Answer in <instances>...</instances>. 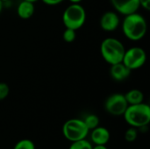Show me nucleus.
Here are the masks:
<instances>
[{"label":"nucleus","mask_w":150,"mask_h":149,"mask_svg":"<svg viewBox=\"0 0 150 149\" xmlns=\"http://www.w3.org/2000/svg\"><path fill=\"white\" fill-rule=\"evenodd\" d=\"M148 24L145 18L138 13L126 15L122 22V32L127 39L138 41L143 39L147 33Z\"/></svg>","instance_id":"1"},{"label":"nucleus","mask_w":150,"mask_h":149,"mask_svg":"<svg viewBox=\"0 0 150 149\" xmlns=\"http://www.w3.org/2000/svg\"><path fill=\"white\" fill-rule=\"evenodd\" d=\"M123 116L126 122L132 127L140 128L149 126L150 122L149 105L144 103L128 105Z\"/></svg>","instance_id":"2"},{"label":"nucleus","mask_w":150,"mask_h":149,"mask_svg":"<svg viewBox=\"0 0 150 149\" xmlns=\"http://www.w3.org/2000/svg\"><path fill=\"white\" fill-rule=\"evenodd\" d=\"M126 48L122 42L115 38H106L100 45L103 59L110 65L122 62Z\"/></svg>","instance_id":"3"},{"label":"nucleus","mask_w":150,"mask_h":149,"mask_svg":"<svg viewBox=\"0 0 150 149\" xmlns=\"http://www.w3.org/2000/svg\"><path fill=\"white\" fill-rule=\"evenodd\" d=\"M86 21V11L80 4H71L62 13V23L66 28L80 29Z\"/></svg>","instance_id":"4"},{"label":"nucleus","mask_w":150,"mask_h":149,"mask_svg":"<svg viewBox=\"0 0 150 149\" xmlns=\"http://www.w3.org/2000/svg\"><path fill=\"white\" fill-rule=\"evenodd\" d=\"M89 131L90 130L85 126L83 120L79 119H69L62 126L63 136L71 142L85 139Z\"/></svg>","instance_id":"5"},{"label":"nucleus","mask_w":150,"mask_h":149,"mask_svg":"<svg viewBox=\"0 0 150 149\" xmlns=\"http://www.w3.org/2000/svg\"><path fill=\"white\" fill-rule=\"evenodd\" d=\"M147 61V54L142 47H132L126 49L122 62L131 70L142 68Z\"/></svg>","instance_id":"6"},{"label":"nucleus","mask_w":150,"mask_h":149,"mask_svg":"<svg viewBox=\"0 0 150 149\" xmlns=\"http://www.w3.org/2000/svg\"><path fill=\"white\" fill-rule=\"evenodd\" d=\"M128 104L125 96L120 93H114L109 96L105 103V111L112 116H121L126 112Z\"/></svg>","instance_id":"7"},{"label":"nucleus","mask_w":150,"mask_h":149,"mask_svg":"<svg viewBox=\"0 0 150 149\" xmlns=\"http://www.w3.org/2000/svg\"><path fill=\"white\" fill-rule=\"evenodd\" d=\"M120 23V17L116 11H108L103 13V15L100 18L99 25L103 31L105 32H114L118 29Z\"/></svg>","instance_id":"8"},{"label":"nucleus","mask_w":150,"mask_h":149,"mask_svg":"<svg viewBox=\"0 0 150 149\" xmlns=\"http://www.w3.org/2000/svg\"><path fill=\"white\" fill-rule=\"evenodd\" d=\"M111 4L116 12L123 16L137 12L140 8L139 0H111Z\"/></svg>","instance_id":"9"},{"label":"nucleus","mask_w":150,"mask_h":149,"mask_svg":"<svg viewBox=\"0 0 150 149\" xmlns=\"http://www.w3.org/2000/svg\"><path fill=\"white\" fill-rule=\"evenodd\" d=\"M131 72L132 70L129 69L123 62L111 65L110 68L111 77L117 82H122L127 80L130 76Z\"/></svg>","instance_id":"10"},{"label":"nucleus","mask_w":150,"mask_h":149,"mask_svg":"<svg viewBox=\"0 0 150 149\" xmlns=\"http://www.w3.org/2000/svg\"><path fill=\"white\" fill-rule=\"evenodd\" d=\"M91 139L95 145H105L110 140V132L105 127L98 126L91 130Z\"/></svg>","instance_id":"11"},{"label":"nucleus","mask_w":150,"mask_h":149,"mask_svg":"<svg viewBox=\"0 0 150 149\" xmlns=\"http://www.w3.org/2000/svg\"><path fill=\"white\" fill-rule=\"evenodd\" d=\"M34 13V3L22 0L17 7V14L22 19H29Z\"/></svg>","instance_id":"12"},{"label":"nucleus","mask_w":150,"mask_h":149,"mask_svg":"<svg viewBox=\"0 0 150 149\" xmlns=\"http://www.w3.org/2000/svg\"><path fill=\"white\" fill-rule=\"evenodd\" d=\"M124 96H125V98H126L128 105H138V104L143 103V101H144V94L142 90H140L138 89L130 90Z\"/></svg>","instance_id":"13"},{"label":"nucleus","mask_w":150,"mask_h":149,"mask_svg":"<svg viewBox=\"0 0 150 149\" xmlns=\"http://www.w3.org/2000/svg\"><path fill=\"white\" fill-rule=\"evenodd\" d=\"M83 120L89 130H93L99 125V119L95 114H89Z\"/></svg>","instance_id":"14"},{"label":"nucleus","mask_w":150,"mask_h":149,"mask_svg":"<svg viewBox=\"0 0 150 149\" xmlns=\"http://www.w3.org/2000/svg\"><path fill=\"white\" fill-rule=\"evenodd\" d=\"M92 145L85 139L73 141L69 149H92Z\"/></svg>","instance_id":"15"},{"label":"nucleus","mask_w":150,"mask_h":149,"mask_svg":"<svg viewBox=\"0 0 150 149\" xmlns=\"http://www.w3.org/2000/svg\"><path fill=\"white\" fill-rule=\"evenodd\" d=\"M13 149H35L33 142L28 139H24L16 143Z\"/></svg>","instance_id":"16"},{"label":"nucleus","mask_w":150,"mask_h":149,"mask_svg":"<svg viewBox=\"0 0 150 149\" xmlns=\"http://www.w3.org/2000/svg\"><path fill=\"white\" fill-rule=\"evenodd\" d=\"M76 31L70 29V28H66L62 33V39L65 42L67 43H71L76 40Z\"/></svg>","instance_id":"17"},{"label":"nucleus","mask_w":150,"mask_h":149,"mask_svg":"<svg viewBox=\"0 0 150 149\" xmlns=\"http://www.w3.org/2000/svg\"><path fill=\"white\" fill-rule=\"evenodd\" d=\"M138 136V131L137 128L134 127H131L129 129H127L125 133V140L127 142H133L137 139Z\"/></svg>","instance_id":"18"},{"label":"nucleus","mask_w":150,"mask_h":149,"mask_svg":"<svg viewBox=\"0 0 150 149\" xmlns=\"http://www.w3.org/2000/svg\"><path fill=\"white\" fill-rule=\"evenodd\" d=\"M10 93V87L6 83H0V101L5 99Z\"/></svg>","instance_id":"19"},{"label":"nucleus","mask_w":150,"mask_h":149,"mask_svg":"<svg viewBox=\"0 0 150 149\" xmlns=\"http://www.w3.org/2000/svg\"><path fill=\"white\" fill-rule=\"evenodd\" d=\"M140 7L142 6L146 11L150 10V0H139Z\"/></svg>","instance_id":"20"},{"label":"nucleus","mask_w":150,"mask_h":149,"mask_svg":"<svg viewBox=\"0 0 150 149\" xmlns=\"http://www.w3.org/2000/svg\"><path fill=\"white\" fill-rule=\"evenodd\" d=\"M41 1L47 5H57L62 2H63L64 0H41Z\"/></svg>","instance_id":"21"},{"label":"nucleus","mask_w":150,"mask_h":149,"mask_svg":"<svg viewBox=\"0 0 150 149\" xmlns=\"http://www.w3.org/2000/svg\"><path fill=\"white\" fill-rule=\"evenodd\" d=\"M92 149H108V148L105 147V145H96L95 147H93V148Z\"/></svg>","instance_id":"22"},{"label":"nucleus","mask_w":150,"mask_h":149,"mask_svg":"<svg viewBox=\"0 0 150 149\" xmlns=\"http://www.w3.org/2000/svg\"><path fill=\"white\" fill-rule=\"evenodd\" d=\"M71 4H80L83 0H69Z\"/></svg>","instance_id":"23"},{"label":"nucleus","mask_w":150,"mask_h":149,"mask_svg":"<svg viewBox=\"0 0 150 149\" xmlns=\"http://www.w3.org/2000/svg\"><path fill=\"white\" fill-rule=\"evenodd\" d=\"M3 8H4V2L0 0V14H1V12L3 11Z\"/></svg>","instance_id":"24"},{"label":"nucleus","mask_w":150,"mask_h":149,"mask_svg":"<svg viewBox=\"0 0 150 149\" xmlns=\"http://www.w3.org/2000/svg\"><path fill=\"white\" fill-rule=\"evenodd\" d=\"M25 1H29V2H32V3H35L38 0H25Z\"/></svg>","instance_id":"25"},{"label":"nucleus","mask_w":150,"mask_h":149,"mask_svg":"<svg viewBox=\"0 0 150 149\" xmlns=\"http://www.w3.org/2000/svg\"><path fill=\"white\" fill-rule=\"evenodd\" d=\"M1 1H3V2L4 3V2H8V1H10V0H1Z\"/></svg>","instance_id":"26"}]
</instances>
